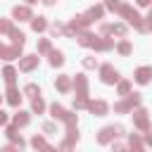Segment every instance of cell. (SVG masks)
<instances>
[{"label":"cell","instance_id":"7a4b0ae2","mask_svg":"<svg viewBox=\"0 0 152 152\" xmlns=\"http://www.w3.org/2000/svg\"><path fill=\"white\" fill-rule=\"evenodd\" d=\"M150 76H152V69H150V66H142V69H138V71H135L138 83H147V81H150Z\"/></svg>","mask_w":152,"mask_h":152},{"label":"cell","instance_id":"5b68a950","mask_svg":"<svg viewBox=\"0 0 152 152\" xmlns=\"http://www.w3.org/2000/svg\"><path fill=\"white\" fill-rule=\"evenodd\" d=\"M36 62H38V57H28V59H24V62H21V69H33V66H36Z\"/></svg>","mask_w":152,"mask_h":152},{"label":"cell","instance_id":"277c9868","mask_svg":"<svg viewBox=\"0 0 152 152\" xmlns=\"http://www.w3.org/2000/svg\"><path fill=\"white\" fill-rule=\"evenodd\" d=\"M90 109H93V112H97V114H104V112H107V104H104V102H93V104H90Z\"/></svg>","mask_w":152,"mask_h":152},{"label":"cell","instance_id":"e0dca14e","mask_svg":"<svg viewBox=\"0 0 152 152\" xmlns=\"http://www.w3.org/2000/svg\"><path fill=\"white\" fill-rule=\"evenodd\" d=\"M7 121V116H5V112H0V124H5Z\"/></svg>","mask_w":152,"mask_h":152},{"label":"cell","instance_id":"ac0fdd59","mask_svg":"<svg viewBox=\"0 0 152 152\" xmlns=\"http://www.w3.org/2000/svg\"><path fill=\"white\" fill-rule=\"evenodd\" d=\"M43 2H45V5H52V2H55V0H43Z\"/></svg>","mask_w":152,"mask_h":152},{"label":"cell","instance_id":"8992f818","mask_svg":"<svg viewBox=\"0 0 152 152\" xmlns=\"http://www.w3.org/2000/svg\"><path fill=\"white\" fill-rule=\"evenodd\" d=\"M26 121H28V116H26V114H24V112H19V114H17V116H14V124H17V126H24V124H26Z\"/></svg>","mask_w":152,"mask_h":152},{"label":"cell","instance_id":"7c38bea8","mask_svg":"<svg viewBox=\"0 0 152 152\" xmlns=\"http://www.w3.org/2000/svg\"><path fill=\"white\" fill-rule=\"evenodd\" d=\"M33 109H36V112H40V109H43V100H40V97H36V100H33Z\"/></svg>","mask_w":152,"mask_h":152},{"label":"cell","instance_id":"30bf717a","mask_svg":"<svg viewBox=\"0 0 152 152\" xmlns=\"http://www.w3.org/2000/svg\"><path fill=\"white\" fill-rule=\"evenodd\" d=\"M57 88H59V90H66V88H69V81H66L64 76H59V81H57Z\"/></svg>","mask_w":152,"mask_h":152},{"label":"cell","instance_id":"ffe728a7","mask_svg":"<svg viewBox=\"0 0 152 152\" xmlns=\"http://www.w3.org/2000/svg\"><path fill=\"white\" fill-rule=\"evenodd\" d=\"M138 2H140V5H147V2H150V0H138Z\"/></svg>","mask_w":152,"mask_h":152},{"label":"cell","instance_id":"ba28073f","mask_svg":"<svg viewBox=\"0 0 152 152\" xmlns=\"http://www.w3.org/2000/svg\"><path fill=\"white\" fill-rule=\"evenodd\" d=\"M50 62H52V64H62V62H64V59H62V52H52V55H50Z\"/></svg>","mask_w":152,"mask_h":152},{"label":"cell","instance_id":"52a82bcc","mask_svg":"<svg viewBox=\"0 0 152 152\" xmlns=\"http://www.w3.org/2000/svg\"><path fill=\"white\" fill-rule=\"evenodd\" d=\"M33 28H36V31H43V28H45V19H43V17L33 19Z\"/></svg>","mask_w":152,"mask_h":152},{"label":"cell","instance_id":"2e32d148","mask_svg":"<svg viewBox=\"0 0 152 152\" xmlns=\"http://www.w3.org/2000/svg\"><path fill=\"white\" fill-rule=\"evenodd\" d=\"M0 31H10V24L7 21H0Z\"/></svg>","mask_w":152,"mask_h":152},{"label":"cell","instance_id":"d6986e66","mask_svg":"<svg viewBox=\"0 0 152 152\" xmlns=\"http://www.w3.org/2000/svg\"><path fill=\"white\" fill-rule=\"evenodd\" d=\"M2 152H14V150H12V147H5V150H2Z\"/></svg>","mask_w":152,"mask_h":152},{"label":"cell","instance_id":"5bb4252c","mask_svg":"<svg viewBox=\"0 0 152 152\" xmlns=\"http://www.w3.org/2000/svg\"><path fill=\"white\" fill-rule=\"evenodd\" d=\"M100 14H102L100 7H93V10H90V17H100Z\"/></svg>","mask_w":152,"mask_h":152},{"label":"cell","instance_id":"6da1fadb","mask_svg":"<svg viewBox=\"0 0 152 152\" xmlns=\"http://www.w3.org/2000/svg\"><path fill=\"white\" fill-rule=\"evenodd\" d=\"M116 78H119V76H116V71H114L109 64H104V66H102V81H104V83H114Z\"/></svg>","mask_w":152,"mask_h":152},{"label":"cell","instance_id":"9a60e30c","mask_svg":"<svg viewBox=\"0 0 152 152\" xmlns=\"http://www.w3.org/2000/svg\"><path fill=\"white\" fill-rule=\"evenodd\" d=\"M26 93H28V95H36L38 88H36V86H26Z\"/></svg>","mask_w":152,"mask_h":152},{"label":"cell","instance_id":"8fae6325","mask_svg":"<svg viewBox=\"0 0 152 152\" xmlns=\"http://www.w3.org/2000/svg\"><path fill=\"white\" fill-rule=\"evenodd\" d=\"M5 78H7L10 83L14 81V69H12V66H7V69H5Z\"/></svg>","mask_w":152,"mask_h":152},{"label":"cell","instance_id":"4fadbf2b","mask_svg":"<svg viewBox=\"0 0 152 152\" xmlns=\"http://www.w3.org/2000/svg\"><path fill=\"white\" fill-rule=\"evenodd\" d=\"M119 52H124V55L131 52V45H128V43H121V45H119Z\"/></svg>","mask_w":152,"mask_h":152},{"label":"cell","instance_id":"44dd1931","mask_svg":"<svg viewBox=\"0 0 152 152\" xmlns=\"http://www.w3.org/2000/svg\"><path fill=\"white\" fill-rule=\"evenodd\" d=\"M28 2H33V0H28Z\"/></svg>","mask_w":152,"mask_h":152},{"label":"cell","instance_id":"3957f363","mask_svg":"<svg viewBox=\"0 0 152 152\" xmlns=\"http://www.w3.org/2000/svg\"><path fill=\"white\" fill-rule=\"evenodd\" d=\"M14 17H17V19H19V17L26 19V17H31V12H28L26 7H14Z\"/></svg>","mask_w":152,"mask_h":152},{"label":"cell","instance_id":"9c48e42d","mask_svg":"<svg viewBox=\"0 0 152 152\" xmlns=\"http://www.w3.org/2000/svg\"><path fill=\"white\" fill-rule=\"evenodd\" d=\"M19 97H21V95H19L14 88H10V102H12V104H17V102H19Z\"/></svg>","mask_w":152,"mask_h":152}]
</instances>
